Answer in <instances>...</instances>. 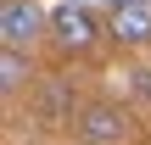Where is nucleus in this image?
I'll return each instance as SVG.
<instances>
[{
  "mask_svg": "<svg viewBox=\"0 0 151 145\" xmlns=\"http://www.w3.org/2000/svg\"><path fill=\"white\" fill-rule=\"evenodd\" d=\"M95 39H106V11H90L84 0H62L50 11V45L62 56H84Z\"/></svg>",
  "mask_w": 151,
  "mask_h": 145,
  "instance_id": "1",
  "label": "nucleus"
},
{
  "mask_svg": "<svg viewBox=\"0 0 151 145\" xmlns=\"http://www.w3.org/2000/svg\"><path fill=\"white\" fill-rule=\"evenodd\" d=\"M73 134H78V145H129L134 123H129V112L112 106V101H84L78 117H73Z\"/></svg>",
  "mask_w": 151,
  "mask_h": 145,
  "instance_id": "2",
  "label": "nucleus"
},
{
  "mask_svg": "<svg viewBox=\"0 0 151 145\" xmlns=\"http://www.w3.org/2000/svg\"><path fill=\"white\" fill-rule=\"evenodd\" d=\"M106 39L118 50H146L151 45V0H112L106 6Z\"/></svg>",
  "mask_w": 151,
  "mask_h": 145,
  "instance_id": "3",
  "label": "nucleus"
},
{
  "mask_svg": "<svg viewBox=\"0 0 151 145\" xmlns=\"http://www.w3.org/2000/svg\"><path fill=\"white\" fill-rule=\"evenodd\" d=\"M39 34H50V17L34 0H6L0 6V45H34Z\"/></svg>",
  "mask_w": 151,
  "mask_h": 145,
  "instance_id": "4",
  "label": "nucleus"
},
{
  "mask_svg": "<svg viewBox=\"0 0 151 145\" xmlns=\"http://www.w3.org/2000/svg\"><path fill=\"white\" fill-rule=\"evenodd\" d=\"M28 84H34V61L22 56V45H0V89L17 95V89H28Z\"/></svg>",
  "mask_w": 151,
  "mask_h": 145,
  "instance_id": "5",
  "label": "nucleus"
}]
</instances>
